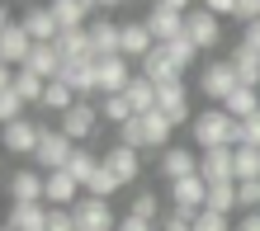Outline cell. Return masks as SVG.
<instances>
[{"instance_id": "1", "label": "cell", "mask_w": 260, "mask_h": 231, "mask_svg": "<svg viewBox=\"0 0 260 231\" xmlns=\"http://www.w3.org/2000/svg\"><path fill=\"white\" fill-rule=\"evenodd\" d=\"M189 132H194V146L199 151H218V146H241V123L227 113V109H204V113H194L189 123Z\"/></svg>"}, {"instance_id": "2", "label": "cell", "mask_w": 260, "mask_h": 231, "mask_svg": "<svg viewBox=\"0 0 260 231\" xmlns=\"http://www.w3.org/2000/svg\"><path fill=\"white\" fill-rule=\"evenodd\" d=\"M175 128L166 123V113H142L118 128V146H133V151H166V137H171Z\"/></svg>"}, {"instance_id": "3", "label": "cell", "mask_w": 260, "mask_h": 231, "mask_svg": "<svg viewBox=\"0 0 260 231\" xmlns=\"http://www.w3.org/2000/svg\"><path fill=\"white\" fill-rule=\"evenodd\" d=\"M237 90H241V81H237V66L227 57L222 61H199V95L213 99V109H222Z\"/></svg>"}, {"instance_id": "4", "label": "cell", "mask_w": 260, "mask_h": 231, "mask_svg": "<svg viewBox=\"0 0 260 231\" xmlns=\"http://www.w3.org/2000/svg\"><path fill=\"white\" fill-rule=\"evenodd\" d=\"M185 24H189V5H180V0H156V5L147 10V28H151V38H156V48L180 43L185 38Z\"/></svg>"}, {"instance_id": "5", "label": "cell", "mask_w": 260, "mask_h": 231, "mask_svg": "<svg viewBox=\"0 0 260 231\" xmlns=\"http://www.w3.org/2000/svg\"><path fill=\"white\" fill-rule=\"evenodd\" d=\"M71 156H76V142H71V137L62 128H43V142L34 151V170L57 175V170H67V165H71Z\"/></svg>"}, {"instance_id": "6", "label": "cell", "mask_w": 260, "mask_h": 231, "mask_svg": "<svg viewBox=\"0 0 260 231\" xmlns=\"http://www.w3.org/2000/svg\"><path fill=\"white\" fill-rule=\"evenodd\" d=\"M57 128H62L76 146H90L95 142V128H100V104H90V99H76L71 109L57 118Z\"/></svg>"}, {"instance_id": "7", "label": "cell", "mask_w": 260, "mask_h": 231, "mask_svg": "<svg viewBox=\"0 0 260 231\" xmlns=\"http://www.w3.org/2000/svg\"><path fill=\"white\" fill-rule=\"evenodd\" d=\"M71 217H76V231H118V222H123V217H114V208L104 198H90V194L71 208Z\"/></svg>"}, {"instance_id": "8", "label": "cell", "mask_w": 260, "mask_h": 231, "mask_svg": "<svg viewBox=\"0 0 260 231\" xmlns=\"http://www.w3.org/2000/svg\"><path fill=\"white\" fill-rule=\"evenodd\" d=\"M185 38L194 43L199 52H213L222 43V24H218V14H213L208 5H199V10H189V24H185Z\"/></svg>"}, {"instance_id": "9", "label": "cell", "mask_w": 260, "mask_h": 231, "mask_svg": "<svg viewBox=\"0 0 260 231\" xmlns=\"http://www.w3.org/2000/svg\"><path fill=\"white\" fill-rule=\"evenodd\" d=\"M5 189H10V203H48V175L43 170H14L5 179Z\"/></svg>"}, {"instance_id": "10", "label": "cell", "mask_w": 260, "mask_h": 231, "mask_svg": "<svg viewBox=\"0 0 260 231\" xmlns=\"http://www.w3.org/2000/svg\"><path fill=\"white\" fill-rule=\"evenodd\" d=\"M199 175H204V184H237V151L232 146L199 151Z\"/></svg>"}, {"instance_id": "11", "label": "cell", "mask_w": 260, "mask_h": 231, "mask_svg": "<svg viewBox=\"0 0 260 231\" xmlns=\"http://www.w3.org/2000/svg\"><path fill=\"white\" fill-rule=\"evenodd\" d=\"M90 48L95 57H123V24L109 19V14H100V19H90Z\"/></svg>"}, {"instance_id": "12", "label": "cell", "mask_w": 260, "mask_h": 231, "mask_svg": "<svg viewBox=\"0 0 260 231\" xmlns=\"http://www.w3.org/2000/svg\"><path fill=\"white\" fill-rule=\"evenodd\" d=\"M28 52H34V38L24 33V24H0V61H5L10 71H19L24 61H28Z\"/></svg>"}, {"instance_id": "13", "label": "cell", "mask_w": 260, "mask_h": 231, "mask_svg": "<svg viewBox=\"0 0 260 231\" xmlns=\"http://www.w3.org/2000/svg\"><path fill=\"white\" fill-rule=\"evenodd\" d=\"M137 75H142V81H151V85L161 90V85H180V75H185V71L171 61V52H166V48H151L142 61H137Z\"/></svg>"}, {"instance_id": "14", "label": "cell", "mask_w": 260, "mask_h": 231, "mask_svg": "<svg viewBox=\"0 0 260 231\" xmlns=\"http://www.w3.org/2000/svg\"><path fill=\"white\" fill-rule=\"evenodd\" d=\"M156 113H166V123H171V128H185V123H194L185 81H180V85H161V90H156Z\"/></svg>"}, {"instance_id": "15", "label": "cell", "mask_w": 260, "mask_h": 231, "mask_svg": "<svg viewBox=\"0 0 260 231\" xmlns=\"http://www.w3.org/2000/svg\"><path fill=\"white\" fill-rule=\"evenodd\" d=\"M62 66H67V61H62V52H57V43H34V52H28V61L19 71H34L38 81L52 85V81H62Z\"/></svg>"}, {"instance_id": "16", "label": "cell", "mask_w": 260, "mask_h": 231, "mask_svg": "<svg viewBox=\"0 0 260 231\" xmlns=\"http://www.w3.org/2000/svg\"><path fill=\"white\" fill-rule=\"evenodd\" d=\"M95 75H100V99H104V95H123L137 71H128V57H104L95 66Z\"/></svg>"}, {"instance_id": "17", "label": "cell", "mask_w": 260, "mask_h": 231, "mask_svg": "<svg viewBox=\"0 0 260 231\" xmlns=\"http://www.w3.org/2000/svg\"><path fill=\"white\" fill-rule=\"evenodd\" d=\"M104 170L128 189V184L142 175V151H133V146H109V151H104Z\"/></svg>"}, {"instance_id": "18", "label": "cell", "mask_w": 260, "mask_h": 231, "mask_svg": "<svg viewBox=\"0 0 260 231\" xmlns=\"http://www.w3.org/2000/svg\"><path fill=\"white\" fill-rule=\"evenodd\" d=\"M161 175L171 179V184L199 175V151H194V146H166V151H161Z\"/></svg>"}, {"instance_id": "19", "label": "cell", "mask_w": 260, "mask_h": 231, "mask_svg": "<svg viewBox=\"0 0 260 231\" xmlns=\"http://www.w3.org/2000/svg\"><path fill=\"white\" fill-rule=\"evenodd\" d=\"M95 66H100V61H67V66H62V85H71L76 99L100 95V75H95Z\"/></svg>"}, {"instance_id": "20", "label": "cell", "mask_w": 260, "mask_h": 231, "mask_svg": "<svg viewBox=\"0 0 260 231\" xmlns=\"http://www.w3.org/2000/svg\"><path fill=\"white\" fill-rule=\"evenodd\" d=\"M38 142H43V123L19 118V123H10V128H5V151H14V156H28V161H34Z\"/></svg>"}, {"instance_id": "21", "label": "cell", "mask_w": 260, "mask_h": 231, "mask_svg": "<svg viewBox=\"0 0 260 231\" xmlns=\"http://www.w3.org/2000/svg\"><path fill=\"white\" fill-rule=\"evenodd\" d=\"M19 24H24V33L34 38V43H57V38H62V28H57V19H52L48 5H28L19 14Z\"/></svg>"}, {"instance_id": "22", "label": "cell", "mask_w": 260, "mask_h": 231, "mask_svg": "<svg viewBox=\"0 0 260 231\" xmlns=\"http://www.w3.org/2000/svg\"><path fill=\"white\" fill-rule=\"evenodd\" d=\"M52 208L48 203H10V231H48Z\"/></svg>"}, {"instance_id": "23", "label": "cell", "mask_w": 260, "mask_h": 231, "mask_svg": "<svg viewBox=\"0 0 260 231\" xmlns=\"http://www.w3.org/2000/svg\"><path fill=\"white\" fill-rule=\"evenodd\" d=\"M48 10H52V19H57V28H62V33H81V28H90L85 19L95 14L85 0H52Z\"/></svg>"}, {"instance_id": "24", "label": "cell", "mask_w": 260, "mask_h": 231, "mask_svg": "<svg viewBox=\"0 0 260 231\" xmlns=\"http://www.w3.org/2000/svg\"><path fill=\"white\" fill-rule=\"evenodd\" d=\"M85 198V189L76 184L67 170H57V175H48V208H76Z\"/></svg>"}, {"instance_id": "25", "label": "cell", "mask_w": 260, "mask_h": 231, "mask_svg": "<svg viewBox=\"0 0 260 231\" xmlns=\"http://www.w3.org/2000/svg\"><path fill=\"white\" fill-rule=\"evenodd\" d=\"M151 48H156V38H151L147 19H128V24H123V57H128V61H142Z\"/></svg>"}, {"instance_id": "26", "label": "cell", "mask_w": 260, "mask_h": 231, "mask_svg": "<svg viewBox=\"0 0 260 231\" xmlns=\"http://www.w3.org/2000/svg\"><path fill=\"white\" fill-rule=\"evenodd\" d=\"M227 61L237 66V81L246 85V90H260V52H251L246 43H237V48L227 52Z\"/></svg>"}, {"instance_id": "27", "label": "cell", "mask_w": 260, "mask_h": 231, "mask_svg": "<svg viewBox=\"0 0 260 231\" xmlns=\"http://www.w3.org/2000/svg\"><path fill=\"white\" fill-rule=\"evenodd\" d=\"M57 52H62V61H100L95 48H90V28H81V33H62V38H57Z\"/></svg>"}, {"instance_id": "28", "label": "cell", "mask_w": 260, "mask_h": 231, "mask_svg": "<svg viewBox=\"0 0 260 231\" xmlns=\"http://www.w3.org/2000/svg\"><path fill=\"white\" fill-rule=\"evenodd\" d=\"M128 95V104H133V113L142 118V113H156V85L151 81H142V75H133V85L123 90Z\"/></svg>"}, {"instance_id": "29", "label": "cell", "mask_w": 260, "mask_h": 231, "mask_svg": "<svg viewBox=\"0 0 260 231\" xmlns=\"http://www.w3.org/2000/svg\"><path fill=\"white\" fill-rule=\"evenodd\" d=\"M100 165H104V156H95L90 146H76V156H71V165H67V175L85 189V184H90V175H95Z\"/></svg>"}, {"instance_id": "30", "label": "cell", "mask_w": 260, "mask_h": 231, "mask_svg": "<svg viewBox=\"0 0 260 231\" xmlns=\"http://www.w3.org/2000/svg\"><path fill=\"white\" fill-rule=\"evenodd\" d=\"M222 109L232 113L237 123H246V118H255V113H260V90H246V85H241L237 95H232V99L222 104Z\"/></svg>"}, {"instance_id": "31", "label": "cell", "mask_w": 260, "mask_h": 231, "mask_svg": "<svg viewBox=\"0 0 260 231\" xmlns=\"http://www.w3.org/2000/svg\"><path fill=\"white\" fill-rule=\"evenodd\" d=\"M100 118H109V123H118V128H123V123H133L137 113H133L128 95H104V99H100Z\"/></svg>"}, {"instance_id": "32", "label": "cell", "mask_w": 260, "mask_h": 231, "mask_svg": "<svg viewBox=\"0 0 260 231\" xmlns=\"http://www.w3.org/2000/svg\"><path fill=\"white\" fill-rule=\"evenodd\" d=\"M208 212L232 217L237 212V184H208Z\"/></svg>"}, {"instance_id": "33", "label": "cell", "mask_w": 260, "mask_h": 231, "mask_svg": "<svg viewBox=\"0 0 260 231\" xmlns=\"http://www.w3.org/2000/svg\"><path fill=\"white\" fill-rule=\"evenodd\" d=\"M14 90L24 95V104H43V95H48V81H38L34 71H14Z\"/></svg>"}, {"instance_id": "34", "label": "cell", "mask_w": 260, "mask_h": 231, "mask_svg": "<svg viewBox=\"0 0 260 231\" xmlns=\"http://www.w3.org/2000/svg\"><path fill=\"white\" fill-rule=\"evenodd\" d=\"M19 118H24V95L14 85H0V123L10 128V123H19Z\"/></svg>"}, {"instance_id": "35", "label": "cell", "mask_w": 260, "mask_h": 231, "mask_svg": "<svg viewBox=\"0 0 260 231\" xmlns=\"http://www.w3.org/2000/svg\"><path fill=\"white\" fill-rule=\"evenodd\" d=\"M133 217H142V222H156L161 226V198L156 194H151V189H142V194H133Z\"/></svg>"}, {"instance_id": "36", "label": "cell", "mask_w": 260, "mask_h": 231, "mask_svg": "<svg viewBox=\"0 0 260 231\" xmlns=\"http://www.w3.org/2000/svg\"><path fill=\"white\" fill-rule=\"evenodd\" d=\"M71 104H76V95H71V85H62V81H52V85H48V95H43V109L62 118V113L71 109Z\"/></svg>"}, {"instance_id": "37", "label": "cell", "mask_w": 260, "mask_h": 231, "mask_svg": "<svg viewBox=\"0 0 260 231\" xmlns=\"http://www.w3.org/2000/svg\"><path fill=\"white\" fill-rule=\"evenodd\" d=\"M118 189H123V184H118L109 170H104V165H100V170L90 175V184H85V194H90V198H104V203H109V198H114Z\"/></svg>"}, {"instance_id": "38", "label": "cell", "mask_w": 260, "mask_h": 231, "mask_svg": "<svg viewBox=\"0 0 260 231\" xmlns=\"http://www.w3.org/2000/svg\"><path fill=\"white\" fill-rule=\"evenodd\" d=\"M241 179H260V151L255 146H237V184Z\"/></svg>"}, {"instance_id": "39", "label": "cell", "mask_w": 260, "mask_h": 231, "mask_svg": "<svg viewBox=\"0 0 260 231\" xmlns=\"http://www.w3.org/2000/svg\"><path fill=\"white\" fill-rule=\"evenodd\" d=\"M166 52H171V61H175V66H180V71H189V66H194V61H199V57H204V52H199V48H194V43H189V38H180V43H166Z\"/></svg>"}, {"instance_id": "40", "label": "cell", "mask_w": 260, "mask_h": 231, "mask_svg": "<svg viewBox=\"0 0 260 231\" xmlns=\"http://www.w3.org/2000/svg\"><path fill=\"white\" fill-rule=\"evenodd\" d=\"M237 208L241 212H260V179H241L237 184Z\"/></svg>"}, {"instance_id": "41", "label": "cell", "mask_w": 260, "mask_h": 231, "mask_svg": "<svg viewBox=\"0 0 260 231\" xmlns=\"http://www.w3.org/2000/svg\"><path fill=\"white\" fill-rule=\"evenodd\" d=\"M194 231H237V222L232 217H222V212H199V217H194Z\"/></svg>"}, {"instance_id": "42", "label": "cell", "mask_w": 260, "mask_h": 231, "mask_svg": "<svg viewBox=\"0 0 260 231\" xmlns=\"http://www.w3.org/2000/svg\"><path fill=\"white\" fill-rule=\"evenodd\" d=\"M161 231H194V217H185V212H166V217H161Z\"/></svg>"}, {"instance_id": "43", "label": "cell", "mask_w": 260, "mask_h": 231, "mask_svg": "<svg viewBox=\"0 0 260 231\" xmlns=\"http://www.w3.org/2000/svg\"><path fill=\"white\" fill-rule=\"evenodd\" d=\"M48 231H76V217H71V208H52V217H48Z\"/></svg>"}, {"instance_id": "44", "label": "cell", "mask_w": 260, "mask_h": 231, "mask_svg": "<svg viewBox=\"0 0 260 231\" xmlns=\"http://www.w3.org/2000/svg\"><path fill=\"white\" fill-rule=\"evenodd\" d=\"M241 146H255V151H260V113L241 123Z\"/></svg>"}, {"instance_id": "45", "label": "cell", "mask_w": 260, "mask_h": 231, "mask_svg": "<svg viewBox=\"0 0 260 231\" xmlns=\"http://www.w3.org/2000/svg\"><path fill=\"white\" fill-rule=\"evenodd\" d=\"M237 19H241V28L255 24L260 19V0H237Z\"/></svg>"}, {"instance_id": "46", "label": "cell", "mask_w": 260, "mask_h": 231, "mask_svg": "<svg viewBox=\"0 0 260 231\" xmlns=\"http://www.w3.org/2000/svg\"><path fill=\"white\" fill-rule=\"evenodd\" d=\"M208 10L218 14V19H237V0H208Z\"/></svg>"}, {"instance_id": "47", "label": "cell", "mask_w": 260, "mask_h": 231, "mask_svg": "<svg viewBox=\"0 0 260 231\" xmlns=\"http://www.w3.org/2000/svg\"><path fill=\"white\" fill-rule=\"evenodd\" d=\"M118 231H161V226H156V222H142V217H133V212H128V217L118 222Z\"/></svg>"}, {"instance_id": "48", "label": "cell", "mask_w": 260, "mask_h": 231, "mask_svg": "<svg viewBox=\"0 0 260 231\" xmlns=\"http://www.w3.org/2000/svg\"><path fill=\"white\" fill-rule=\"evenodd\" d=\"M241 43H246V48H251V52H260V19H255V24H246V28H241Z\"/></svg>"}, {"instance_id": "49", "label": "cell", "mask_w": 260, "mask_h": 231, "mask_svg": "<svg viewBox=\"0 0 260 231\" xmlns=\"http://www.w3.org/2000/svg\"><path fill=\"white\" fill-rule=\"evenodd\" d=\"M237 231H260V212H241V222H237Z\"/></svg>"}, {"instance_id": "50", "label": "cell", "mask_w": 260, "mask_h": 231, "mask_svg": "<svg viewBox=\"0 0 260 231\" xmlns=\"http://www.w3.org/2000/svg\"><path fill=\"white\" fill-rule=\"evenodd\" d=\"M5 231H10V226H5Z\"/></svg>"}]
</instances>
